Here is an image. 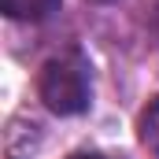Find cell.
I'll list each match as a JSON object with an SVG mask.
<instances>
[{"mask_svg":"<svg viewBox=\"0 0 159 159\" xmlns=\"http://www.w3.org/2000/svg\"><path fill=\"white\" fill-rule=\"evenodd\" d=\"M37 96L52 115H81L93 104V67L78 48L52 56L37 74Z\"/></svg>","mask_w":159,"mask_h":159,"instance_id":"cell-1","label":"cell"},{"mask_svg":"<svg viewBox=\"0 0 159 159\" xmlns=\"http://www.w3.org/2000/svg\"><path fill=\"white\" fill-rule=\"evenodd\" d=\"M63 0H0L4 15L15 19V22H44L59 11Z\"/></svg>","mask_w":159,"mask_h":159,"instance_id":"cell-2","label":"cell"},{"mask_svg":"<svg viewBox=\"0 0 159 159\" xmlns=\"http://www.w3.org/2000/svg\"><path fill=\"white\" fill-rule=\"evenodd\" d=\"M137 137H141V144L159 159V96H152L148 107L141 111V119H137Z\"/></svg>","mask_w":159,"mask_h":159,"instance_id":"cell-3","label":"cell"},{"mask_svg":"<svg viewBox=\"0 0 159 159\" xmlns=\"http://www.w3.org/2000/svg\"><path fill=\"white\" fill-rule=\"evenodd\" d=\"M144 11H148V15H144V26H148L152 41L159 44V0H148V4H144Z\"/></svg>","mask_w":159,"mask_h":159,"instance_id":"cell-4","label":"cell"},{"mask_svg":"<svg viewBox=\"0 0 159 159\" xmlns=\"http://www.w3.org/2000/svg\"><path fill=\"white\" fill-rule=\"evenodd\" d=\"M67 159H104V156H96V152H74V156H67Z\"/></svg>","mask_w":159,"mask_h":159,"instance_id":"cell-5","label":"cell"},{"mask_svg":"<svg viewBox=\"0 0 159 159\" xmlns=\"http://www.w3.org/2000/svg\"><path fill=\"white\" fill-rule=\"evenodd\" d=\"M93 4H111V0H93Z\"/></svg>","mask_w":159,"mask_h":159,"instance_id":"cell-6","label":"cell"}]
</instances>
